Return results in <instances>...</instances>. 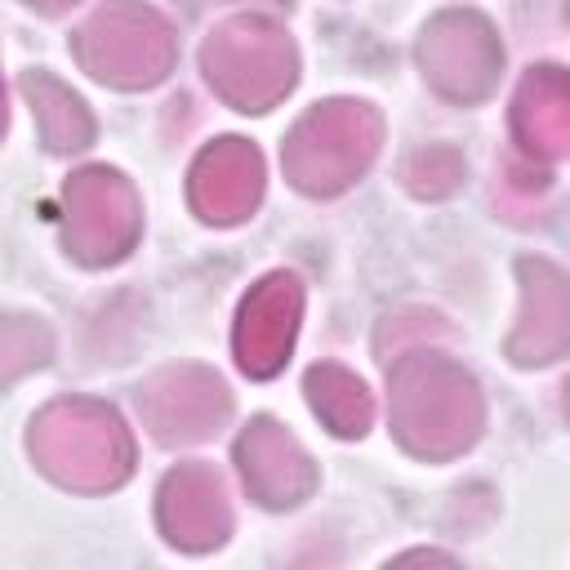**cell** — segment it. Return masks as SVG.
Masks as SVG:
<instances>
[{
    "label": "cell",
    "mask_w": 570,
    "mask_h": 570,
    "mask_svg": "<svg viewBox=\"0 0 570 570\" xmlns=\"http://www.w3.org/2000/svg\"><path fill=\"white\" fill-rule=\"evenodd\" d=\"M31 459L67 490H116L134 472V441L120 414L89 396H62L31 419Z\"/></svg>",
    "instance_id": "2"
},
{
    "label": "cell",
    "mask_w": 570,
    "mask_h": 570,
    "mask_svg": "<svg viewBox=\"0 0 570 570\" xmlns=\"http://www.w3.org/2000/svg\"><path fill=\"white\" fill-rule=\"evenodd\" d=\"M236 463L245 472L249 494L263 508H294L312 494L316 468L294 432H285L276 419H254L236 441Z\"/></svg>",
    "instance_id": "12"
},
{
    "label": "cell",
    "mask_w": 570,
    "mask_h": 570,
    "mask_svg": "<svg viewBox=\"0 0 570 570\" xmlns=\"http://www.w3.org/2000/svg\"><path fill=\"white\" fill-rule=\"evenodd\" d=\"M138 410L142 423L151 428L156 441L165 445H191L214 436L227 414H232V396L223 387V379L205 365H169L160 374H151L138 387Z\"/></svg>",
    "instance_id": "8"
},
{
    "label": "cell",
    "mask_w": 570,
    "mask_h": 570,
    "mask_svg": "<svg viewBox=\"0 0 570 570\" xmlns=\"http://www.w3.org/2000/svg\"><path fill=\"white\" fill-rule=\"evenodd\" d=\"M419 62L436 94H445L454 102H476L499 80L503 45L481 13L450 9L428 22V31L419 40Z\"/></svg>",
    "instance_id": "7"
},
{
    "label": "cell",
    "mask_w": 570,
    "mask_h": 570,
    "mask_svg": "<svg viewBox=\"0 0 570 570\" xmlns=\"http://www.w3.org/2000/svg\"><path fill=\"white\" fill-rule=\"evenodd\" d=\"M396 561H450V557H441V552H405Z\"/></svg>",
    "instance_id": "20"
},
{
    "label": "cell",
    "mask_w": 570,
    "mask_h": 570,
    "mask_svg": "<svg viewBox=\"0 0 570 570\" xmlns=\"http://www.w3.org/2000/svg\"><path fill=\"white\" fill-rule=\"evenodd\" d=\"M379 138H383V120L374 107L352 98L321 102L289 129L281 147L285 178L307 196H334L370 169Z\"/></svg>",
    "instance_id": "3"
},
{
    "label": "cell",
    "mask_w": 570,
    "mask_h": 570,
    "mask_svg": "<svg viewBox=\"0 0 570 570\" xmlns=\"http://www.w3.org/2000/svg\"><path fill=\"white\" fill-rule=\"evenodd\" d=\"M200 67L214 94L236 111H272L298 80V53L289 36L258 13L218 22L200 49Z\"/></svg>",
    "instance_id": "4"
},
{
    "label": "cell",
    "mask_w": 570,
    "mask_h": 570,
    "mask_svg": "<svg viewBox=\"0 0 570 570\" xmlns=\"http://www.w3.org/2000/svg\"><path fill=\"white\" fill-rule=\"evenodd\" d=\"M160 530L169 543L187 552L218 548L232 534V503L223 490V476L209 463H183L160 485Z\"/></svg>",
    "instance_id": "11"
},
{
    "label": "cell",
    "mask_w": 570,
    "mask_h": 570,
    "mask_svg": "<svg viewBox=\"0 0 570 570\" xmlns=\"http://www.w3.org/2000/svg\"><path fill=\"white\" fill-rule=\"evenodd\" d=\"M512 134L530 156H570V71L534 67L512 98Z\"/></svg>",
    "instance_id": "14"
},
{
    "label": "cell",
    "mask_w": 570,
    "mask_h": 570,
    "mask_svg": "<svg viewBox=\"0 0 570 570\" xmlns=\"http://www.w3.org/2000/svg\"><path fill=\"white\" fill-rule=\"evenodd\" d=\"M521 316L508 338L517 365H548L570 352V276L543 258H521Z\"/></svg>",
    "instance_id": "10"
},
{
    "label": "cell",
    "mask_w": 570,
    "mask_h": 570,
    "mask_svg": "<svg viewBox=\"0 0 570 570\" xmlns=\"http://www.w3.org/2000/svg\"><path fill=\"white\" fill-rule=\"evenodd\" d=\"M22 94L31 98V111L49 151H80L94 142V116L67 85H58L45 71H31L22 76Z\"/></svg>",
    "instance_id": "15"
},
{
    "label": "cell",
    "mask_w": 570,
    "mask_h": 570,
    "mask_svg": "<svg viewBox=\"0 0 570 570\" xmlns=\"http://www.w3.org/2000/svg\"><path fill=\"white\" fill-rule=\"evenodd\" d=\"M76 58L116 89H147L174 67V31L142 0H111L76 31Z\"/></svg>",
    "instance_id": "5"
},
{
    "label": "cell",
    "mask_w": 570,
    "mask_h": 570,
    "mask_svg": "<svg viewBox=\"0 0 570 570\" xmlns=\"http://www.w3.org/2000/svg\"><path fill=\"white\" fill-rule=\"evenodd\" d=\"M62 200H67V249L80 263L107 267L134 249L142 214L125 174L107 165H89L67 183Z\"/></svg>",
    "instance_id": "6"
},
{
    "label": "cell",
    "mask_w": 570,
    "mask_h": 570,
    "mask_svg": "<svg viewBox=\"0 0 570 570\" xmlns=\"http://www.w3.org/2000/svg\"><path fill=\"white\" fill-rule=\"evenodd\" d=\"M27 4H36V9H45V13H58V9H67V4H76V0H27Z\"/></svg>",
    "instance_id": "19"
},
{
    "label": "cell",
    "mask_w": 570,
    "mask_h": 570,
    "mask_svg": "<svg viewBox=\"0 0 570 570\" xmlns=\"http://www.w3.org/2000/svg\"><path fill=\"white\" fill-rule=\"evenodd\" d=\"M191 209L205 223H240L254 214L263 196V156L245 138H218L209 142L191 165Z\"/></svg>",
    "instance_id": "13"
},
{
    "label": "cell",
    "mask_w": 570,
    "mask_h": 570,
    "mask_svg": "<svg viewBox=\"0 0 570 570\" xmlns=\"http://www.w3.org/2000/svg\"><path fill=\"white\" fill-rule=\"evenodd\" d=\"M240 4H272V9H289V0H240Z\"/></svg>",
    "instance_id": "21"
},
{
    "label": "cell",
    "mask_w": 570,
    "mask_h": 570,
    "mask_svg": "<svg viewBox=\"0 0 570 570\" xmlns=\"http://www.w3.org/2000/svg\"><path fill=\"white\" fill-rule=\"evenodd\" d=\"M566 419H570V383H566Z\"/></svg>",
    "instance_id": "22"
},
{
    "label": "cell",
    "mask_w": 570,
    "mask_h": 570,
    "mask_svg": "<svg viewBox=\"0 0 570 570\" xmlns=\"http://www.w3.org/2000/svg\"><path fill=\"white\" fill-rule=\"evenodd\" d=\"M303 387H307L312 410L321 414V423H325L334 436H361V432L370 428L374 401H370L365 383H361L352 370H343V365H334V361L312 365Z\"/></svg>",
    "instance_id": "16"
},
{
    "label": "cell",
    "mask_w": 570,
    "mask_h": 570,
    "mask_svg": "<svg viewBox=\"0 0 570 570\" xmlns=\"http://www.w3.org/2000/svg\"><path fill=\"white\" fill-rule=\"evenodd\" d=\"M392 396V432L396 441L419 459H454L463 454L485 423V405L476 392V379L441 356V352H410L392 365L387 379Z\"/></svg>",
    "instance_id": "1"
},
{
    "label": "cell",
    "mask_w": 570,
    "mask_h": 570,
    "mask_svg": "<svg viewBox=\"0 0 570 570\" xmlns=\"http://www.w3.org/2000/svg\"><path fill=\"white\" fill-rule=\"evenodd\" d=\"M459 183H463V160L450 147H428L405 165V187L414 196H450Z\"/></svg>",
    "instance_id": "17"
},
{
    "label": "cell",
    "mask_w": 570,
    "mask_h": 570,
    "mask_svg": "<svg viewBox=\"0 0 570 570\" xmlns=\"http://www.w3.org/2000/svg\"><path fill=\"white\" fill-rule=\"evenodd\" d=\"M0 356H4V379H18L22 370H31L49 356V330L31 316H9L4 338H0Z\"/></svg>",
    "instance_id": "18"
},
{
    "label": "cell",
    "mask_w": 570,
    "mask_h": 570,
    "mask_svg": "<svg viewBox=\"0 0 570 570\" xmlns=\"http://www.w3.org/2000/svg\"><path fill=\"white\" fill-rule=\"evenodd\" d=\"M298 316H303V285L294 272H272L263 276L236 316V361L249 379H272L298 334Z\"/></svg>",
    "instance_id": "9"
}]
</instances>
